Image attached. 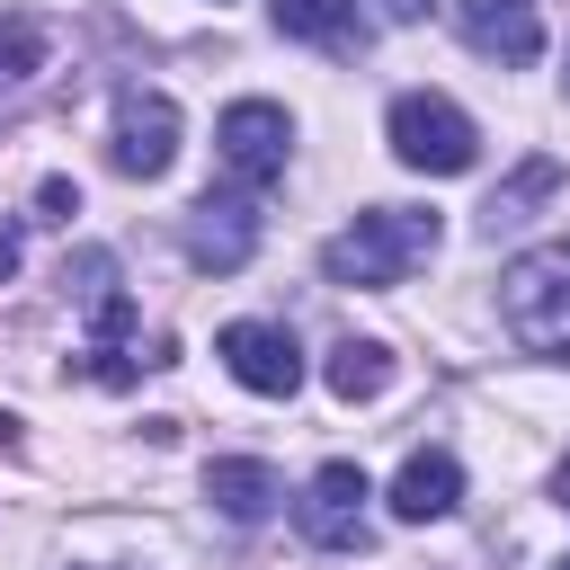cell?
Wrapping results in <instances>:
<instances>
[{
	"label": "cell",
	"mask_w": 570,
	"mask_h": 570,
	"mask_svg": "<svg viewBox=\"0 0 570 570\" xmlns=\"http://www.w3.org/2000/svg\"><path fill=\"white\" fill-rule=\"evenodd\" d=\"M561 89H570V71H561Z\"/></svg>",
	"instance_id": "cell-20"
},
{
	"label": "cell",
	"mask_w": 570,
	"mask_h": 570,
	"mask_svg": "<svg viewBox=\"0 0 570 570\" xmlns=\"http://www.w3.org/2000/svg\"><path fill=\"white\" fill-rule=\"evenodd\" d=\"M45 45H53V27L36 9H0V89H18L27 71H45Z\"/></svg>",
	"instance_id": "cell-14"
},
{
	"label": "cell",
	"mask_w": 570,
	"mask_h": 570,
	"mask_svg": "<svg viewBox=\"0 0 570 570\" xmlns=\"http://www.w3.org/2000/svg\"><path fill=\"white\" fill-rule=\"evenodd\" d=\"M383 134H392V151H401L410 169H428V178H463V169L481 160L472 116H463L454 98H436V89H401L392 116H383Z\"/></svg>",
	"instance_id": "cell-3"
},
{
	"label": "cell",
	"mask_w": 570,
	"mask_h": 570,
	"mask_svg": "<svg viewBox=\"0 0 570 570\" xmlns=\"http://www.w3.org/2000/svg\"><path fill=\"white\" fill-rule=\"evenodd\" d=\"M214 142H223V169H232L240 187H276L285 160H294V125H285V107H267V98H232L223 125H214Z\"/></svg>",
	"instance_id": "cell-4"
},
{
	"label": "cell",
	"mask_w": 570,
	"mask_h": 570,
	"mask_svg": "<svg viewBox=\"0 0 570 570\" xmlns=\"http://www.w3.org/2000/svg\"><path fill=\"white\" fill-rule=\"evenodd\" d=\"M454 27H463V45L490 53V62H534V53H543L534 0H454Z\"/></svg>",
	"instance_id": "cell-9"
},
{
	"label": "cell",
	"mask_w": 570,
	"mask_h": 570,
	"mask_svg": "<svg viewBox=\"0 0 570 570\" xmlns=\"http://www.w3.org/2000/svg\"><path fill=\"white\" fill-rule=\"evenodd\" d=\"M499 321L525 356H570V240H534L499 267Z\"/></svg>",
	"instance_id": "cell-2"
},
{
	"label": "cell",
	"mask_w": 570,
	"mask_h": 570,
	"mask_svg": "<svg viewBox=\"0 0 570 570\" xmlns=\"http://www.w3.org/2000/svg\"><path fill=\"white\" fill-rule=\"evenodd\" d=\"M0 454H18V419L9 410H0Z\"/></svg>",
	"instance_id": "cell-18"
},
{
	"label": "cell",
	"mask_w": 570,
	"mask_h": 570,
	"mask_svg": "<svg viewBox=\"0 0 570 570\" xmlns=\"http://www.w3.org/2000/svg\"><path fill=\"white\" fill-rule=\"evenodd\" d=\"M36 205H45V223H71V214H80V187H71V178H45Z\"/></svg>",
	"instance_id": "cell-16"
},
{
	"label": "cell",
	"mask_w": 570,
	"mask_h": 570,
	"mask_svg": "<svg viewBox=\"0 0 570 570\" xmlns=\"http://www.w3.org/2000/svg\"><path fill=\"white\" fill-rule=\"evenodd\" d=\"M205 499H214L232 525H267L276 499H285V481H276L267 463H249V454H223V463H205Z\"/></svg>",
	"instance_id": "cell-12"
},
{
	"label": "cell",
	"mask_w": 570,
	"mask_h": 570,
	"mask_svg": "<svg viewBox=\"0 0 570 570\" xmlns=\"http://www.w3.org/2000/svg\"><path fill=\"white\" fill-rule=\"evenodd\" d=\"M365 499H374V490H365L356 463H321L294 517H303V534H312L321 552H356V543H365Z\"/></svg>",
	"instance_id": "cell-8"
},
{
	"label": "cell",
	"mask_w": 570,
	"mask_h": 570,
	"mask_svg": "<svg viewBox=\"0 0 570 570\" xmlns=\"http://www.w3.org/2000/svg\"><path fill=\"white\" fill-rule=\"evenodd\" d=\"M552 490H561V508H570V454H561V472H552Z\"/></svg>",
	"instance_id": "cell-19"
},
{
	"label": "cell",
	"mask_w": 570,
	"mask_h": 570,
	"mask_svg": "<svg viewBox=\"0 0 570 570\" xmlns=\"http://www.w3.org/2000/svg\"><path fill=\"white\" fill-rule=\"evenodd\" d=\"M276 27L303 36V45H321V53H338V62H356L374 45V18L356 0H276Z\"/></svg>",
	"instance_id": "cell-11"
},
{
	"label": "cell",
	"mask_w": 570,
	"mask_h": 570,
	"mask_svg": "<svg viewBox=\"0 0 570 570\" xmlns=\"http://www.w3.org/2000/svg\"><path fill=\"white\" fill-rule=\"evenodd\" d=\"M107 160H116L125 178H169V160H178V98L125 89V98H116V142H107Z\"/></svg>",
	"instance_id": "cell-5"
},
{
	"label": "cell",
	"mask_w": 570,
	"mask_h": 570,
	"mask_svg": "<svg viewBox=\"0 0 570 570\" xmlns=\"http://www.w3.org/2000/svg\"><path fill=\"white\" fill-rule=\"evenodd\" d=\"M178 240H187V258H196L205 276H232V267H249V249H258V205L205 187V196L187 205V232H178Z\"/></svg>",
	"instance_id": "cell-6"
},
{
	"label": "cell",
	"mask_w": 570,
	"mask_h": 570,
	"mask_svg": "<svg viewBox=\"0 0 570 570\" xmlns=\"http://www.w3.org/2000/svg\"><path fill=\"white\" fill-rule=\"evenodd\" d=\"M214 356H223L249 392H267V401H285V392L303 383V347H294V330H276V321H232V330L214 338Z\"/></svg>",
	"instance_id": "cell-7"
},
{
	"label": "cell",
	"mask_w": 570,
	"mask_h": 570,
	"mask_svg": "<svg viewBox=\"0 0 570 570\" xmlns=\"http://www.w3.org/2000/svg\"><path fill=\"white\" fill-rule=\"evenodd\" d=\"M552 187H561V160H543V151H534V160H525V169H517V178H508V187L481 205V232H499V223H525V205H543Z\"/></svg>",
	"instance_id": "cell-15"
},
{
	"label": "cell",
	"mask_w": 570,
	"mask_h": 570,
	"mask_svg": "<svg viewBox=\"0 0 570 570\" xmlns=\"http://www.w3.org/2000/svg\"><path fill=\"white\" fill-rule=\"evenodd\" d=\"M463 508V463L454 454H410L401 472H392V517L401 525H436V517H454Z\"/></svg>",
	"instance_id": "cell-10"
},
{
	"label": "cell",
	"mask_w": 570,
	"mask_h": 570,
	"mask_svg": "<svg viewBox=\"0 0 570 570\" xmlns=\"http://www.w3.org/2000/svg\"><path fill=\"white\" fill-rule=\"evenodd\" d=\"M18 276V232H0V285Z\"/></svg>",
	"instance_id": "cell-17"
},
{
	"label": "cell",
	"mask_w": 570,
	"mask_h": 570,
	"mask_svg": "<svg viewBox=\"0 0 570 570\" xmlns=\"http://www.w3.org/2000/svg\"><path fill=\"white\" fill-rule=\"evenodd\" d=\"M321 374H330V392H338V401H374V392L392 383V347H383V338H338Z\"/></svg>",
	"instance_id": "cell-13"
},
{
	"label": "cell",
	"mask_w": 570,
	"mask_h": 570,
	"mask_svg": "<svg viewBox=\"0 0 570 570\" xmlns=\"http://www.w3.org/2000/svg\"><path fill=\"white\" fill-rule=\"evenodd\" d=\"M561 570H570V561H561Z\"/></svg>",
	"instance_id": "cell-21"
},
{
	"label": "cell",
	"mask_w": 570,
	"mask_h": 570,
	"mask_svg": "<svg viewBox=\"0 0 570 570\" xmlns=\"http://www.w3.org/2000/svg\"><path fill=\"white\" fill-rule=\"evenodd\" d=\"M419 258H436V214H410V205H374V214H356L347 232L321 240V276L330 285H365V294L401 285Z\"/></svg>",
	"instance_id": "cell-1"
}]
</instances>
